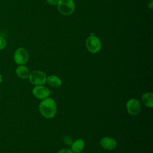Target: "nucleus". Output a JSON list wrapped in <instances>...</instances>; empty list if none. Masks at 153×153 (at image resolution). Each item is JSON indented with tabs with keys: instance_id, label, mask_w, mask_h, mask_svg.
<instances>
[{
	"instance_id": "nucleus-18",
	"label": "nucleus",
	"mask_w": 153,
	"mask_h": 153,
	"mask_svg": "<svg viewBox=\"0 0 153 153\" xmlns=\"http://www.w3.org/2000/svg\"><path fill=\"white\" fill-rule=\"evenodd\" d=\"M76 153H81V152H76Z\"/></svg>"
},
{
	"instance_id": "nucleus-2",
	"label": "nucleus",
	"mask_w": 153,
	"mask_h": 153,
	"mask_svg": "<svg viewBox=\"0 0 153 153\" xmlns=\"http://www.w3.org/2000/svg\"><path fill=\"white\" fill-rule=\"evenodd\" d=\"M57 5L58 11L64 16L72 14L75 8V4L73 0H59Z\"/></svg>"
},
{
	"instance_id": "nucleus-9",
	"label": "nucleus",
	"mask_w": 153,
	"mask_h": 153,
	"mask_svg": "<svg viewBox=\"0 0 153 153\" xmlns=\"http://www.w3.org/2000/svg\"><path fill=\"white\" fill-rule=\"evenodd\" d=\"M16 74L22 79H26L29 77L30 72L27 67L25 65H20L16 69Z\"/></svg>"
},
{
	"instance_id": "nucleus-3",
	"label": "nucleus",
	"mask_w": 153,
	"mask_h": 153,
	"mask_svg": "<svg viewBox=\"0 0 153 153\" xmlns=\"http://www.w3.org/2000/svg\"><path fill=\"white\" fill-rule=\"evenodd\" d=\"M85 45L87 50L91 53H96L102 48V43L99 38L94 35L93 33L87 38Z\"/></svg>"
},
{
	"instance_id": "nucleus-14",
	"label": "nucleus",
	"mask_w": 153,
	"mask_h": 153,
	"mask_svg": "<svg viewBox=\"0 0 153 153\" xmlns=\"http://www.w3.org/2000/svg\"><path fill=\"white\" fill-rule=\"evenodd\" d=\"M47 2L50 5H56L57 4L59 0H47Z\"/></svg>"
},
{
	"instance_id": "nucleus-8",
	"label": "nucleus",
	"mask_w": 153,
	"mask_h": 153,
	"mask_svg": "<svg viewBox=\"0 0 153 153\" xmlns=\"http://www.w3.org/2000/svg\"><path fill=\"white\" fill-rule=\"evenodd\" d=\"M100 144L102 148L107 150H112L115 148L117 142L115 139L109 137H105L101 139Z\"/></svg>"
},
{
	"instance_id": "nucleus-12",
	"label": "nucleus",
	"mask_w": 153,
	"mask_h": 153,
	"mask_svg": "<svg viewBox=\"0 0 153 153\" xmlns=\"http://www.w3.org/2000/svg\"><path fill=\"white\" fill-rule=\"evenodd\" d=\"M84 140L81 139L76 140L72 145V151L73 152H79L84 148Z\"/></svg>"
},
{
	"instance_id": "nucleus-13",
	"label": "nucleus",
	"mask_w": 153,
	"mask_h": 153,
	"mask_svg": "<svg viewBox=\"0 0 153 153\" xmlns=\"http://www.w3.org/2000/svg\"><path fill=\"white\" fill-rule=\"evenodd\" d=\"M6 44H7V42L5 39L3 37L0 36V50L4 49L5 47Z\"/></svg>"
},
{
	"instance_id": "nucleus-4",
	"label": "nucleus",
	"mask_w": 153,
	"mask_h": 153,
	"mask_svg": "<svg viewBox=\"0 0 153 153\" xmlns=\"http://www.w3.org/2000/svg\"><path fill=\"white\" fill-rule=\"evenodd\" d=\"M28 78L30 82L35 85H42L47 81L45 74L41 71H33Z\"/></svg>"
},
{
	"instance_id": "nucleus-10",
	"label": "nucleus",
	"mask_w": 153,
	"mask_h": 153,
	"mask_svg": "<svg viewBox=\"0 0 153 153\" xmlns=\"http://www.w3.org/2000/svg\"><path fill=\"white\" fill-rule=\"evenodd\" d=\"M142 101L143 103L149 108L153 107V94L151 92L146 93L142 96Z\"/></svg>"
},
{
	"instance_id": "nucleus-11",
	"label": "nucleus",
	"mask_w": 153,
	"mask_h": 153,
	"mask_svg": "<svg viewBox=\"0 0 153 153\" xmlns=\"http://www.w3.org/2000/svg\"><path fill=\"white\" fill-rule=\"evenodd\" d=\"M47 81L49 85L52 87L57 88L61 85L62 84V80L56 75H51L47 78Z\"/></svg>"
},
{
	"instance_id": "nucleus-17",
	"label": "nucleus",
	"mask_w": 153,
	"mask_h": 153,
	"mask_svg": "<svg viewBox=\"0 0 153 153\" xmlns=\"http://www.w3.org/2000/svg\"><path fill=\"white\" fill-rule=\"evenodd\" d=\"M1 82H2V76H1V75L0 74V84H1Z\"/></svg>"
},
{
	"instance_id": "nucleus-5",
	"label": "nucleus",
	"mask_w": 153,
	"mask_h": 153,
	"mask_svg": "<svg viewBox=\"0 0 153 153\" xmlns=\"http://www.w3.org/2000/svg\"><path fill=\"white\" fill-rule=\"evenodd\" d=\"M29 59V54L27 50L23 47L18 48L14 52V60L18 65L25 64Z\"/></svg>"
},
{
	"instance_id": "nucleus-7",
	"label": "nucleus",
	"mask_w": 153,
	"mask_h": 153,
	"mask_svg": "<svg viewBox=\"0 0 153 153\" xmlns=\"http://www.w3.org/2000/svg\"><path fill=\"white\" fill-rule=\"evenodd\" d=\"M33 95L39 99L47 98L50 94V91L46 87L43 85H36L32 90Z\"/></svg>"
},
{
	"instance_id": "nucleus-16",
	"label": "nucleus",
	"mask_w": 153,
	"mask_h": 153,
	"mask_svg": "<svg viewBox=\"0 0 153 153\" xmlns=\"http://www.w3.org/2000/svg\"><path fill=\"white\" fill-rule=\"evenodd\" d=\"M148 7L149 9L152 10L153 8V0H151L149 2H148Z\"/></svg>"
},
{
	"instance_id": "nucleus-6",
	"label": "nucleus",
	"mask_w": 153,
	"mask_h": 153,
	"mask_svg": "<svg viewBox=\"0 0 153 153\" xmlns=\"http://www.w3.org/2000/svg\"><path fill=\"white\" fill-rule=\"evenodd\" d=\"M126 108L127 112L130 114L132 115H136L140 112L141 105L137 99H131L127 101Z\"/></svg>"
},
{
	"instance_id": "nucleus-1",
	"label": "nucleus",
	"mask_w": 153,
	"mask_h": 153,
	"mask_svg": "<svg viewBox=\"0 0 153 153\" xmlns=\"http://www.w3.org/2000/svg\"><path fill=\"white\" fill-rule=\"evenodd\" d=\"M39 109L41 114L47 118H51L54 117L56 111V103L51 98L42 99L39 105Z\"/></svg>"
},
{
	"instance_id": "nucleus-15",
	"label": "nucleus",
	"mask_w": 153,
	"mask_h": 153,
	"mask_svg": "<svg viewBox=\"0 0 153 153\" xmlns=\"http://www.w3.org/2000/svg\"><path fill=\"white\" fill-rule=\"evenodd\" d=\"M57 153H73V152L68 149H62Z\"/></svg>"
}]
</instances>
